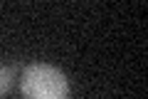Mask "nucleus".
Returning <instances> with one entry per match:
<instances>
[{
  "label": "nucleus",
  "mask_w": 148,
  "mask_h": 99,
  "mask_svg": "<svg viewBox=\"0 0 148 99\" xmlns=\"http://www.w3.org/2000/svg\"><path fill=\"white\" fill-rule=\"evenodd\" d=\"M20 89L25 99H69V82L64 72L45 62L25 67L20 77Z\"/></svg>",
  "instance_id": "nucleus-1"
},
{
  "label": "nucleus",
  "mask_w": 148,
  "mask_h": 99,
  "mask_svg": "<svg viewBox=\"0 0 148 99\" xmlns=\"http://www.w3.org/2000/svg\"><path fill=\"white\" fill-rule=\"evenodd\" d=\"M12 84H15V67L0 64V97H5L12 89Z\"/></svg>",
  "instance_id": "nucleus-2"
}]
</instances>
